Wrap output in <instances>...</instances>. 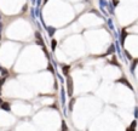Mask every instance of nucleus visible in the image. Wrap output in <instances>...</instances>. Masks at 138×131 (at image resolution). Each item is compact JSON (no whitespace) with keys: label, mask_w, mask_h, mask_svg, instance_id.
<instances>
[{"label":"nucleus","mask_w":138,"mask_h":131,"mask_svg":"<svg viewBox=\"0 0 138 131\" xmlns=\"http://www.w3.org/2000/svg\"><path fill=\"white\" fill-rule=\"evenodd\" d=\"M0 38H1V33H0Z\"/></svg>","instance_id":"nucleus-28"},{"label":"nucleus","mask_w":138,"mask_h":131,"mask_svg":"<svg viewBox=\"0 0 138 131\" xmlns=\"http://www.w3.org/2000/svg\"><path fill=\"white\" fill-rule=\"evenodd\" d=\"M136 127H137V120H133L131 123V125L127 127V130L128 131H131V130H136Z\"/></svg>","instance_id":"nucleus-7"},{"label":"nucleus","mask_w":138,"mask_h":131,"mask_svg":"<svg viewBox=\"0 0 138 131\" xmlns=\"http://www.w3.org/2000/svg\"><path fill=\"white\" fill-rule=\"evenodd\" d=\"M47 1H48V0H44V3H47Z\"/></svg>","instance_id":"nucleus-27"},{"label":"nucleus","mask_w":138,"mask_h":131,"mask_svg":"<svg viewBox=\"0 0 138 131\" xmlns=\"http://www.w3.org/2000/svg\"><path fill=\"white\" fill-rule=\"evenodd\" d=\"M56 48H57V41H56L55 39H52V40H51V50L55 51Z\"/></svg>","instance_id":"nucleus-12"},{"label":"nucleus","mask_w":138,"mask_h":131,"mask_svg":"<svg viewBox=\"0 0 138 131\" xmlns=\"http://www.w3.org/2000/svg\"><path fill=\"white\" fill-rule=\"evenodd\" d=\"M108 26H109V28H110L113 32H115V28H114V24H113V22H111V20H108Z\"/></svg>","instance_id":"nucleus-13"},{"label":"nucleus","mask_w":138,"mask_h":131,"mask_svg":"<svg viewBox=\"0 0 138 131\" xmlns=\"http://www.w3.org/2000/svg\"><path fill=\"white\" fill-rule=\"evenodd\" d=\"M46 29H47V32H48V35L50 36H53L56 33V28L53 27H46Z\"/></svg>","instance_id":"nucleus-9"},{"label":"nucleus","mask_w":138,"mask_h":131,"mask_svg":"<svg viewBox=\"0 0 138 131\" xmlns=\"http://www.w3.org/2000/svg\"><path fill=\"white\" fill-rule=\"evenodd\" d=\"M132 66H131V68H130V70H131V73L132 74H134V70H136V67H137V64H138V58H132Z\"/></svg>","instance_id":"nucleus-4"},{"label":"nucleus","mask_w":138,"mask_h":131,"mask_svg":"<svg viewBox=\"0 0 138 131\" xmlns=\"http://www.w3.org/2000/svg\"><path fill=\"white\" fill-rule=\"evenodd\" d=\"M65 96H67V95H65V90H64V88H61V101H62V104L63 106H64V104H65Z\"/></svg>","instance_id":"nucleus-6"},{"label":"nucleus","mask_w":138,"mask_h":131,"mask_svg":"<svg viewBox=\"0 0 138 131\" xmlns=\"http://www.w3.org/2000/svg\"><path fill=\"white\" fill-rule=\"evenodd\" d=\"M67 86H68V96H73V91H74L73 79H72L69 75H67Z\"/></svg>","instance_id":"nucleus-1"},{"label":"nucleus","mask_w":138,"mask_h":131,"mask_svg":"<svg viewBox=\"0 0 138 131\" xmlns=\"http://www.w3.org/2000/svg\"><path fill=\"white\" fill-rule=\"evenodd\" d=\"M111 62L114 63V64H115L116 67H120V64H119V63L116 62V60H115V57H113V60H111Z\"/></svg>","instance_id":"nucleus-19"},{"label":"nucleus","mask_w":138,"mask_h":131,"mask_svg":"<svg viewBox=\"0 0 138 131\" xmlns=\"http://www.w3.org/2000/svg\"><path fill=\"white\" fill-rule=\"evenodd\" d=\"M30 1H32V4H33V5H34L35 3H36V0H30Z\"/></svg>","instance_id":"nucleus-25"},{"label":"nucleus","mask_w":138,"mask_h":131,"mask_svg":"<svg viewBox=\"0 0 138 131\" xmlns=\"http://www.w3.org/2000/svg\"><path fill=\"white\" fill-rule=\"evenodd\" d=\"M69 69H70V66H62V70H63V74L64 75H69Z\"/></svg>","instance_id":"nucleus-8"},{"label":"nucleus","mask_w":138,"mask_h":131,"mask_svg":"<svg viewBox=\"0 0 138 131\" xmlns=\"http://www.w3.org/2000/svg\"><path fill=\"white\" fill-rule=\"evenodd\" d=\"M115 83H120V84H124L125 86H127L128 89H131V90H133V86H132L131 84L128 83V80L126 79V78H121V79H117Z\"/></svg>","instance_id":"nucleus-2"},{"label":"nucleus","mask_w":138,"mask_h":131,"mask_svg":"<svg viewBox=\"0 0 138 131\" xmlns=\"http://www.w3.org/2000/svg\"><path fill=\"white\" fill-rule=\"evenodd\" d=\"M105 5H107V1L105 0H99V6H101V9H104Z\"/></svg>","instance_id":"nucleus-15"},{"label":"nucleus","mask_w":138,"mask_h":131,"mask_svg":"<svg viewBox=\"0 0 138 131\" xmlns=\"http://www.w3.org/2000/svg\"><path fill=\"white\" fill-rule=\"evenodd\" d=\"M115 51H116V50H115V45H114V44H111L110 46L108 48L107 52H105V54L103 55V57H105V56H108V55H113V54H114Z\"/></svg>","instance_id":"nucleus-3"},{"label":"nucleus","mask_w":138,"mask_h":131,"mask_svg":"<svg viewBox=\"0 0 138 131\" xmlns=\"http://www.w3.org/2000/svg\"><path fill=\"white\" fill-rule=\"evenodd\" d=\"M36 4H38V7H39L40 4H41V0H36Z\"/></svg>","instance_id":"nucleus-24"},{"label":"nucleus","mask_w":138,"mask_h":131,"mask_svg":"<svg viewBox=\"0 0 138 131\" xmlns=\"http://www.w3.org/2000/svg\"><path fill=\"white\" fill-rule=\"evenodd\" d=\"M73 104H74V100H72V101L69 102V109L70 110L73 109Z\"/></svg>","instance_id":"nucleus-20"},{"label":"nucleus","mask_w":138,"mask_h":131,"mask_svg":"<svg viewBox=\"0 0 138 131\" xmlns=\"http://www.w3.org/2000/svg\"><path fill=\"white\" fill-rule=\"evenodd\" d=\"M4 83H5V76L0 79V89H1V86H3V84H4Z\"/></svg>","instance_id":"nucleus-21"},{"label":"nucleus","mask_w":138,"mask_h":131,"mask_svg":"<svg viewBox=\"0 0 138 131\" xmlns=\"http://www.w3.org/2000/svg\"><path fill=\"white\" fill-rule=\"evenodd\" d=\"M47 69H48V70H50V72H51V73H52V74H56V73H55V68L52 67V64H51V63H48Z\"/></svg>","instance_id":"nucleus-14"},{"label":"nucleus","mask_w":138,"mask_h":131,"mask_svg":"<svg viewBox=\"0 0 138 131\" xmlns=\"http://www.w3.org/2000/svg\"><path fill=\"white\" fill-rule=\"evenodd\" d=\"M62 130H68V126H67L65 121H62Z\"/></svg>","instance_id":"nucleus-18"},{"label":"nucleus","mask_w":138,"mask_h":131,"mask_svg":"<svg viewBox=\"0 0 138 131\" xmlns=\"http://www.w3.org/2000/svg\"><path fill=\"white\" fill-rule=\"evenodd\" d=\"M125 55H126V57H127V60H130V61H132V56L130 55V52H128L127 50H125Z\"/></svg>","instance_id":"nucleus-17"},{"label":"nucleus","mask_w":138,"mask_h":131,"mask_svg":"<svg viewBox=\"0 0 138 131\" xmlns=\"http://www.w3.org/2000/svg\"><path fill=\"white\" fill-rule=\"evenodd\" d=\"M105 7H108V10H109V12H110L111 15H114V5H111L110 3H107V5H105Z\"/></svg>","instance_id":"nucleus-10"},{"label":"nucleus","mask_w":138,"mask_h":131,"mask_svg":"<svg viewBox=\"0 0 138 131\" xmlns=\"http://www.w3.org/2000/svg\"><path fill=\"white\" fill-rule=\"evenodd\" d=\"M1 103H3V101H1V100H0V106H1Z\"/></svg>","instance_id":"nucleus-26"},{"label":"nucleus","mask_w":138,"mask_h":131,"mask_svg":"<svg viewBox=\"0 0 138 131\" xmlns=\"http://www.w3.org/2000/svg\"><path fill=\"white\" fill-rule=\"evenodd\" d=\"M134 117L138 118V107H136V108H134Z\"/></svg>","instance_id":"nucleus-22"},{"label":"nucleus","mask_w":138,"mask_h":131,"mask_svg":"<svg viewBox=\"0 0 138 131\" xmlns=\"http://www.w3.org/2000/svg\"><path fill=\"white\" fill-rule=\"evenodd\" d=\"M0 70H1V73H3V76H5V78H6V76L9 75V73H7L6 69H4V68H1V67H0Z\"/></svg>","instance_id":"nucleus-16"},{"label":"nucleus","mask_w":138,"mask_h":131,"mask_svg":"<svg viewBox=\"0 0 138 131\" xmlns=\"http://www.w3.org/2000/svg\"><path fill=\"white\" fill-rule=\"evenodd\" d=\"M126 36H127L126 29H122V32H121V38H120V44H121L122 46L125 45V39H126Z\"/></svg>","instance_id":"nucleus-5"},{"label":"nucleus","mask_w":138,"mask_h":131,"mask_svg":"<svg viewBox=\"0 0 138 131\" xmlns=\"http://www.w3.org/2000/svg\"><path fill=\"white\" fill-rule=\"evenodd\" d=\"M117 4H119V0H113V5H114V7L116 6Z\"/></svg>","instance_id":"nucleus-23"},{"label":"nucleus","mask_w":138,"mask_h":131,"mask_svg":"<svg viewBox=\"0 0 138 131\" xmlns=\"http://www.w3.org/2000/svg\"><path fill=\"white\" fill-rule=\"evenodd\" d=\"M0 107H1V108H3V109H4V110H7V112L10 110V104H9V103H6V102H3Z\"/></svg>","instance_id":"nucleus-11"}]
</instances>
